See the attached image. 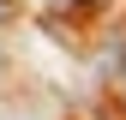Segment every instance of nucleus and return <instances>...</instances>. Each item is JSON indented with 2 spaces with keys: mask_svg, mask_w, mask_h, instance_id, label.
Returning <instances> with one entry per match:
<instances>
[{
  "mask_svg": "<svg viewBox=\"0 0 126 120\" xmlns=\"http://www.w3.org/2000/svg\"><path fill=\"white\" fill-rule=\"evenodd\" d=\"M0 18H12V0H0Z\"/></svg>",
  "mask_w": 126,
  "mask_h": 120,
  "instance_id": "f257e3e1",
  "label": "nucleus"
}]
</instances>
